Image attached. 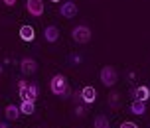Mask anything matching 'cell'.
Masks as SVG:
<instances>
[{"mask_svg":"<svg viewBox=\"0 0 150 128\" xmlns=\"http://www.w3.org/2000/svg\"><path fill=\"white\" fill-rule=\"evenodd\" d=\"M4 114H6V118L8 120H18V116H20V106H16V105H8L6 108H4Z\"/></svg>","mask_w":150,"mask_h":128,"instance_id":"11","label":"cell"},{"mask_svg":"<svg viewBox=\"0 0 150 128\" xmlns=\"http://www.w3.org/2000/svg\"><path fill=\"white\" fill-rule=\"evenodd\" d=\"M2 2H4L6 6H14V4H16V0H2Z\"/></svg>","mask_w":150,"mask_h":128,"instance_id":"20","label":"cell"},{"mask_svg":"<svg viewBox=\"0 0 150 128\" xmlns=\"http://www.w3.org/2000/svg\"><path fill=\"white\" fill-rule=\"evenodd\" d=\"M26 10L34 18L44 16V0H26Z\"/></svg>","mask_w":150,"mask_h":128,"instance_id":"5","label":"cell"},{"mask_svg":"<svg viewBox=\"0 0 150 128\" xmlns=\"http://www.w3.org/2000/svg\"><path fill=\"white\" fill-rule=\"evenodd\" d=\"M119 128H138V124H134V122H130V120H127V122H122Z\"/></svg>","mask_w":150,"mask_h":128,"instance_id":"17","label":"cell"},{"mask_svg":"<svg viewBox=\"0 0 150 128\" xmlns=\"http://www.w3.org/2000/svg\"><path fill=\"white\" fill-rule=\"evenodd\" d=\"M20 69H22L24 75H34L38 71V63L32 57H24L22 61H20Z\"/></svg>","mask_w":150,"mask_h":128,"instance_id":"7","label":"cell"},{"mask_svg":"<svg viewBox=\"0 0 150 128\" xmlns=\"http://www.w3.org/2000/svg\"><path fill=\"white\" fill-rule=\"evenodd\" d=\"M134 101H142V103H146L148 101V97H150V89L148 87H138V89L134 91Z\"/></svg>","mask_w":150,"mask_h":128,"instance_id":"13","label":"cell"},{"mask_svg":"<svg viewBox=\"0 0 150 128\" xmlns=\"http://www.w3.org/2000/svg\"><path fill=\"white\" fill-rule=\"evenodd\" d=\"M71 36H73V39L77 44H89L91 41V30L87 26H75Z\"/></svg>","mask_w":150,"mask_h":128,"instance_id":"3","label":"cell"},{"mask_svg":"<svg viewBox=\"0 0 150 128\" xmlns=\"http://www.w3.org/2000/svg\"><path fill=\"white\" fill-rule=\"evenodd\" d=\"M20 38H22L24 41H34V38H36L34 28H32V26H28V24H24L22 28H20Z\"/></svg>","mask_w":150,"mask_h":128,"instance_id":"10","label":"cell"},{"mask_svg":"<svg viewBox=\"0 0 150 128\" xmlns=\"http://www.w3.org/2000/svg\"><path fill=\"white\" fill-rule=\"evenodd\" d=\"M75 113H77V116H85V106H77Z\"/></svg>","mask_w":150,"mask_h":128,"instance_id":"18","label":"cell"},{"mask_svg":"<svg viewBox=\"0 0 150 128\" xmlns=\"http://www.w3.org/2000/svg\"><path fill=\"white\" fill-rule=\"evenodd\" d=\"M120 93H111L109 95V106H111L112 110H119L120 108Z\"/></svg>","mask_w":150,"mask_h":128,"instance_id":"14","label":"cell"},{"mask_svg":"<svg viewBox=\"0 0 150 128\" xmlns=\"http://www.w3.org/2000/svg\"><path fill=\"white\" fill-rule=\"evenodd\" d=\"M50 89H52V93H53V95H57V97L67 95V93H69V85H67L65 75H53L52 81H50Z\"/></svg>","mask_w":150,"mask_h":128,"instance_id":"1","label":"cell"},{"mask_svg":"<svg viewBox=\"0 0 150 128\" xmlns=\"http://www.w3.org/2000/svg\"><path fill=\"white\" fill-rule=\"evenodd\" d=\"M95 128H111L109 118H107L105 114H99L97 118H95Z\"/></svg>","mask_w":150,"mask_h":128,"instance_id":"16","label":"cell"},{"mask_svg":"<svg viewBox=\"0 0 150 128\" xmlns=\"http://www.w3.org/2000/svg\"><path fill=\"white\" fill-rule=\"evenodd\" d=\"M52 2H59V0H52Z\"/></svg>","mask_w":150,"mask_h":128,"instance_id":"22","label":"cell"},{"mask_svg":"<svg viewBox=\"0 0 150 128\" xmlns=\"http://www.w3.org/2000/svg\"><path fill=\"white\" fill-rule=\"evenodd\" d=\"M28 87V81H18V89H26Z\"/></svg>","mask_w":150,"mask_h":128,"instance_id":"19","label":"cell"},{"mask_svg":"<svg viewBox=\"0 0 150 128\" xmlns=\"http://www.w3.org/2000/svg\"><path fill=\"white\" fill-rule=\"evenodd\" d=\"M59 14L63 18H75V14H77V4L75 2H63L59 6Z\"/></svg>","mask_w":150,"mask_h":128,"instance_id":"8","label":"cell"},{"mask_svg":"<svg viewBox=\"0 0 150 128\" xmlns=\"http://www.w3.org/2000/svg\"><path fill=\"white\" fill-rule=\"evenodd\" d=\"M34 103H30V101H22V105H20V113L26 114V116H30V114H34Z\"/></svg>","mask_w":150,"mask_h":128,"instance_id":"15","label":"cell"},{"mask_svg":"<svg viewBox=\"0 0 150 128\" xmlns=\"http://www.w3.org/2000/svg\"><path fill=\"white\" fill-rule=\"evenodd\" d=\"M18 93H20V98H22V101H30V103H36L40 89H38V85H36V83H32V85H28L26 89H18Z\"/></svg>","mask_w":150,"mask_h":128,"instance_id":"4","label":"cell"},{"mask_svg":"<svg viewBox=\"0 0 150 128\" xmlns=\"http://www.w3.org/2000/svg\"><path fill=\"white\" fill-rule=\"evenodd\" d=\"M0 128H8V124L6 122H0Z\"/></svg>","mask_w":150,"mask_h":128,"instance_id":"21","label":"cell"},{"mask_svg":"<svg viewBox=\"0 0 150 128\" xmlns=\"http://www.w3.org/2000/svg\"><path fill=\"white\" fill-rule=\"evenodd\" d=\"M130 113L132 114H144L146 113V103H142V101H132L130 103Z\"/></svg>","mask_w":150,"mask_h":128,"instance_id":"12","label":"cell"},{"mask_svg":"<svg viewBox=\"0 0 150 128\" xmlns=\"http://www.w3.org/2000/svg\"><path fill=\"white\" fill-rule=\"evenodd\" d=\"M44 38L50 41V44H55L57 39H59V30L55 28V26H47L44 30Z\"/></svg>","mask_w":150,"mask_h":128,"instance_id":"9","label":"cell"},{"mask_svg":"<svg viewBox=\"0 0 150 128\" xmlns=\"http://www.w3.org/2000/svg\"><path fill=\"white\" fill-rule=\"evenodd\" d=\"M99 77H101V83L105 85V87H115V83L119 81V75H117L115 67H111V65H105V67L101 69Z\"/></svg>","mask_w":150,"mask_h":128,"instance_id":"2","label":"cell"},{"mask_svg":"<svg viewBox=\"0 0 150 128\" xmlns=\"http://www.w3.org/2000/svg\"><path fill=\"white\" fill-rule=\"evenodd\" d=\"M79 97H81V101L85 103V105H93L95 98H97V91H95V87L87 85V87H83V89H81Z\"/></svg>","mask_w":150,"mask_h":128,"instance_id":"6","label":"cell"}]
</instances>
